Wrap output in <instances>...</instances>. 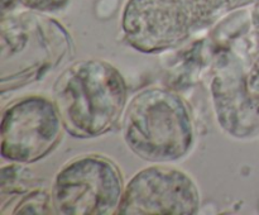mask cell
I'll return each mask as SVG.
<instances>
[{
  "instance_id": "277c9868",
  "label": "cell",
  "mask_w": 259,
  "mask_h": 215,
  "mask_svg": "<svg viewBox=\"0 0 259 215\" xmlns=\"http://www.w3.org/2000/svg\"><path fill=\"white\" fill-rule=\"evenodd\" d=\"M67 32L53 19L37 13L4 18L2 23V67L13 68L10 78L42 76L70 53Z\"/></svg>"
},
{
  "instance_id": "7a4b0ae2",
  "label": "cell",
  "mask_w": 259,
  "mask_h": 215,
  "mask_svg": "<svg viewBox=\"0 0 259 215\" xmlns=\"http://www.w3.org/2000/svg\"><path fill=\"white\" fill-rule=\"evenodd\" d=\"M121 133L134 154L152 163L184 158L195 143L191 110L176 91L147 88L128 104L121 118Z\"/></svg>"
},
{
  "instance_id": "5b68a950",
  "label": "cell",
  "mask_w": 259,
  "mask_h": 215,
  "mask_svg": "<svg viewBox=\"0 0 259 215\" xmlns=\"http://www.w3.org/2000/svg\"><path fill=\"white\" fill-rule=\"evenodd\" d=\"M65 129L52 99L30 95L3 111L2 156L15 163H33L57 147Z\"/></svg>"
},
{
  "instance_id": "52a82bcc",
  "label": "cell",
  "mask_w": 259,
  "mask_h": 215,
  "mask_svg": "<svg viewBox=\"0 0 259 215\" xmlns=\"http://www.w3.org/2000/svg\"><path fill=\"white\" fill-rule=\"evenodd\" d=\"M14 214H50L53 211L51 192L35 190L23 197L15 207Z\"/></svg>"
},
{
  "instance_id": "8992f818",
  "label": "cell",
  "mask_w": 259,
  "mask_h": 215,
  "mask_svg": "<svg viewBox=\"0 0 259 215\" xmlns=\"http://www.w3.org/2000/svg\"><path fill=\"white\" fill-rule=\"evenodd\" d=\"M200 191L187 172L154 163L137 172L124 189L119 215H192L199 212Z\"/></svg>"
},
{
  "instance_id": "6da1fadb",
  "label": "cell",
  "mask_w": 259,
  "mask_h": 215,
  "mask_svg": "<svg viewBox=\"0 0 259 215\" xmlns=\"http://www.w3.org/2000/svg\"><path fill=\"white\" fill-rule=\"evenodd\" d=\"M125 80L106 61L81 60L66 67L53 85L52 100L65 131L76 138H96L121 121L126 108Z\"/></svg>"
},
{
  "instance_id": "3957f363",
  "label": "cell",
  "mask_w": 259,
  "mask_h": 215,
  "mask_svg": "<svg viewBox=\"0 0 259 215\" xmlns=\"http://www.w3.org/2000/svg\"><path fill=\"white\" fill-rule=\"evenodd\" d=\"M124 189L115 162L89 153L67 162L56 175L50 192L56 214L110 215L118 211Z\"/></svg>"
},
{
  "instance_id": "ba28073f",
  "label": "cell",
  "mask_w": 259,
  "mask_h": 215,
  "mask_svg": "<svg viewBox=\"0 0 259 215\" xmlns=\"http://www.w3.org/2000/svg\"><path fill=\"white\" fill-rule=\"evenodd\" d=\"M70 0H20L22 4L35 12H57L63 9Z\"/></svg>"
}]
</instances>
